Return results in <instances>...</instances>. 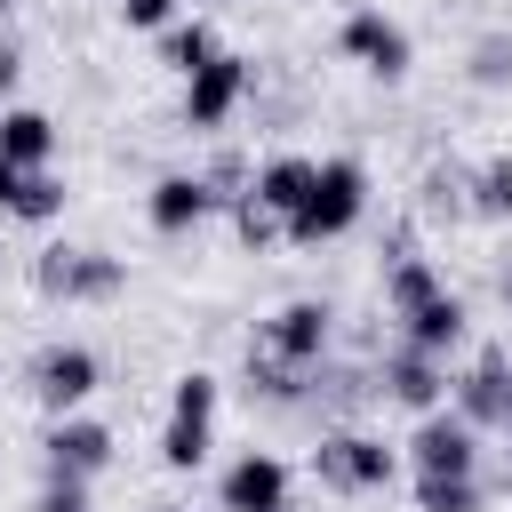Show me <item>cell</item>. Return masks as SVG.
Listing matches in <instances>:
<instances>
[{
    "label": "cell",
    "instance_id": "obj_1",
    "mask_svg": "<svg viewBox=\"0 0 512 512\" xmlns=\"http://www.w3.org/2000/svg\"><path fill=\"white\" fill-rule=\"evenodd\" d=\"M360 216H368V168L352 152H328V160H312V184H304V200L288 216V240L320 248V240H344Z\"/></svg>",
    "mask_w": 512,
    "mask_h": 512
},
{
    "label": "cell",
    "instance_id": "obj_2",
    "mask_svg": "<svg viewBox=\"0 0 512 512\" xmlns=\"http://www.w3.org/2000/svg\"><path fill=\"white\" fill-rule=\"evenodd\" d=\"M32 288H40L48 304H112V296L128 288V264L104 256V248H72V240H56V248L32 256Z\"/></svg>",
    "mask_w": 512,
    "mask_h": 512
},
{
    "label": "cell",
    "instance_id": "obj_3",
    "mask_svg": "<svg viewBox=\"0 0 512 512\" xmlns=\"http://www.w3.org/2000/svg\"><path fill=\"white\" fill-rule=\"evenodd\" d=\"M312 472H320L328 488H344V496H376V488L400 480V448H384V440L360 432V424H336V432H320Z\"/></svg>",
    "mask_w": 512,
    "mask_h": 512
},
{
    "label": "cell",
    "instance_id": "obj_4",
    "mask_svg": "<svg viewBox=\"0 0 512 512\" xmlns=\"http://www.w3.org/2000/svg\"><path fill=\"white\" fill-rule=\"evenodd\" d=\"M328 336H336V312H328L320 296H296V304H280V312L264 320L256 352L280 360V368H296V376H312V368L328 360Z\"/></svg>",
    "mask_w": 512,
    "mask_h": 512
},
{
    "label": "cell",
    "instance_id": "obj_5",
    "mask_svg": "<svg viewBox=\"0 0 512 512\" xmlns=\"http://www.w3.org/2000/svg\"><path fill=\"white\" fill-rule=\"evenodd\" d=\"M24 376H32V400H40L48 416H80L88 392L104 384V360H96L88 344H40Z\"/></svg>",
    "mask_w": 512,
    "mask_h": 512
},
{
    "label": "cell",
    "instance_id": "obj_6",
    "mask_svg": "<svg viewBox=\"0 0 512 512\" xmlns=\"http://www.w3.org/2000/svg\"><path fill=\"white\" fill-rule=\"evenodd\" d=\"M408 472H432V480H472L480 472V432L456 416V408H432V416H416V432H408Z\"/></svg>",
    "mask_w": 512,
    "mask_h": 512
},
{
    "label": "cell",
    "instance_id": "obj_7",
    "mask_svg": "<svg viewBox=\"0 0 512 512\" xmlns=\"http://www.w3.org/2000/svg\"><path fill=\"white\" fill-rule=\"evenodd\" d=\"M288 488H296V472H288V456H272V448H240V456L216 472V504H224V512H280V504H296Z\"/></svg>",
    "mask_w": 512,
    "mask_h": 512
},
{
    "label": "cell",
    "instance_id": "obj_8",
    "mask_svg": "<svg viewBox=\"0 0 512 512\" xmlns=\"http://www.w3.org/2000/svg\"><path fill=\"white\" fill-rule=\"evenodd\" d=\"M248 88H256V72H248V56H232V48H216L192 80H184V128H224L240 104H248Z\"/></svg>",
    "mask_w": 512,
    "mask_h": 512
},
{
    "label": "cell",
    "instance_id": "obj_9",
    "mask_svg": "<svg viewBox=\"0 0 512 512\" xmlns=\"http://www.w3.org/2000/svg\"><path fill=\"white\" fill-rule=\"evenodd\" d=\"M336 48H344L368 80H408V64H416L408 32H400L384 8H352V16H344V32H336Z\"/></svg>",
    "mask_w": 512,
    "mask_h": 512
},
{
    "label": "cell",
    "instance_id": "obj_10",
    "mask_svg": "<svg viewBox=\"0 0 512 512\" xmlns=\"http://www.w3.org/2000/svg\"><path fill=\"white\" fill-rule=\"evenodd\" d=\"M40 456H48V480H96L112 464V424H96V416H48Z\"/></svg>",
    "mask_w": 512,
    "mask_h": 512
},
{
    "label": "cell",
    "instance_id": "obj_11",
    "mask_svg": "<svg viewBox=\"0 0 512 512\" xmlns=\"http://www.w3.org/2000/svg\"><path fill=\"white\" fill-rule=\"evenodd\" d=\"M208 216H216V192H208L200 168H168V176L144 192V224H152L160 240H184V232H200Z\"/></svg>",
    "mask_w": 512,
    "mask_h": 512
},
{
    "label": "cell",
    "instance_id": "obj_12",
    "mask_svg": "<svg viewBox=\"0 0 512 512\" xmlns=\"http://www.w3.org/2000/svg\"><path fill=\"white\" fill-rule=\"evenodd\" d=\"M376 392L400 400V408H416V416H432V408H448V360H424V352L400 344V352L376 368Z\"/></svg>",
    "mask_w": 512,
    "mask_h": 512
},
{
    "label": "cell",
    "instance_id": "obj_13",
    "mask_svg": "<svg viewBox=\"0 0 512 512\" xmlns=\"http://www.w3.org/2000/svg\"><path fill=\"white\" fill-rule=\"evenodd\" d=\"M464 320H472V312H464V296H456V288H440L432 304H416V312L400 320V344H408V352H424V360H448V352L464 344Z\"/></svg>",
    "mask_w": 512,
    "mask_h": 512
},
{
    "label": "cell",
    "instance_id": "obj_14",
    "mask_svg": "<svg viewBox=\"0 0 512 512\" xmlns=\"http://www.w3.org/2000/svg\"><path fill=\"white\" fill-rule=\"evenodd\" d=\"M504 376H512V360H504V352H480L464 376H448V384H456V400H448V408H456L472 432H488V424L504 416Z\"/></svg>",
    "mask_w": 512,
    "mask_h": 512
},
{
    "label": "cell",
    "instance_id": "obj_15",
    "mask_svg": "<svg viewBox=\"0 0 512 512\" xmlns=\"http://www.w3.org/2000/svg\"><path fill=\"white\" fill-rule=\"evenodd\" d=\"M0 160L8 168H48L56 160V120L40 112V104H0Z\"/></svg>",
    "mask_w": 512,
    "mask_h": 512
},
{
    "label": "cell",
    "instance_id": "obj_16",
    "mask_svg": "<svg viewBox=\"0 0 512 512\" xmlns=\"http://www.w3.org/2000/svg\"><path fill=\"white\" fill-rule=\"evenodd\" d=\"M304 184H312V152H272V160H264V168L248 176V192H256V200H264V208H272L280 224L296 216V200H304Z\"/></svg>",
    "mask_w": 512,
    "mask_h": 512
},
{
    "label": "cell",
    "instance_id": "obj_17",
    "mask_svg": "<svg viewBox=\"0 0 512 512\" xmlns=\"http://www.w3.org/2000/svg\"><path fill=\"white\" fill-rule=\"evenodd\" d=\"M440 288H448V280H440V264H432V256H416V248L384 264V304H392V320H408V312H416V304H432Z\"/></svg>",
    "mask_w": 512,
    "mask_h": 512
},
{
    "label": "cell",
    "instance_id": "obj_18",
    "mask_svg": "<svg viewBox=\"0 0 512 512\" xmlns=\"http://www.w3.org/2000/svg\"><path fill=\"white\" fill-rule=\"evenodd\" d=\"M208 448H216V424H208V416H168V424H160V464H168V472H200Z\"/></svg>",
    "mask_w": 512,
    "mask_h": 512
},
{
    "label": "cell",
    "instance_id": "obj_19",
    "mask_svg": "<svg viewBox=\"0 0 512 512\" xmlns=\"http://www.w3.org/2000/svg\"><path fill=\"white\" fill-rule=\"evenodd\" d=\"M464 216H512V152H496V160H480L472 176H464Z\"/></svg>",
    "mask_w": 512,
    "mask_h": 512
},
{
    "label": "cell",
    "instance_id": "obj_20",
    "mask_svg": "<svg viewBox=\"0 0 512 512\" xmlns=\"http://www.w3.org/2000/svg\"><path fill=\"white\" fill-rule=\"evenodd\" d=\"M208 56H216V32H208L200 16H176V24H160V64H168V72H184V80H192Z\"/></svg>",
    "mask_w": 512,
    "mask_h": 512
},
{
    "label": "cell",
    "instance_id": "obj_21",
    "mask_svg": "<svg viewBox=\"0 0 512 512\" xmlns=\"http://www.w3.org/2000/svg\"><path fill=\"white\" fill-rule=\"evenodd\" d=\"M64 200H72V184H64L56 168H32L8 216H16V224H56V216H64Z\"/></svg>",
    "mask_w": 512,
    "mask_h": 512
},
{
    "label": "cell",
    "instance_id": "obj_22",
    "mask_svg": "<svg viewBox=\"0 0 512 512\" xmlns=\"http://www.w3.org/2000/svg\"><path fill=\"white\" fill-rule=\"evenodd\" d=\"M416 512H480V472H472V480H432V472H416Z\"/></svg>",
    "mask_w": 512,
    "mask_h": 512
},
{
    "label": "cell",
    "instance_id": "obj_23",
    "mask_svg": "<svg viewBox=\"0 0 512 512\" xmlns=\"http://www.w3.org/2000/svg\"><path fill=\"white\" fill-rule=\"evenodd\" d=\"M216 400H224V384H216L208 368H184L176 392H168V416H208V424H216Z\"/></svg>",
    "mask_w": 512,
    "mask_h": 512
},
{
    "label": "cell",
    "instance_id": "obj_24",
    "mask_svg": "<svg viewBox=\"0 0 512 512\" xmlns=\"http://www.w3.org/2000/svg\"><path fill=\"white\" fill-rule=\"evenodd\" d=\"M232 232H240L248 248H272V240H288V224H280V216H272L256 192H240V200H232Z\"/></svg>",
    "mask_w": 512,
    "mask_h": 512
},
{
    "label": "cell",
    "instance_id": "obj_25",
    "mask_svg": "<svg viewBox=\"0 0 512 512\" xmlns=\"http://www.w3.org/2000/svg\"><path fill=\"white\" fill-rule=\"evenodd\" d=\"M472 80H480V88H504V80H512V40H504V32L472 40Z\"/></svg>",
    "mask_w": 512,
    "mask_h": 512
},
{
    "label": "cell",
    "instance_id": "obj_26",
    "mask_svg": "<svg viewBox=\"0 0 512 512\" xmlns=\"http://www.w3.org/2000/svg\"><path fill=\"white\" fill-rule=\"evenodd\" d=\"M176 8L184 0H120V24L128 32H160V24H176Z\"/></svg>",
    "mask_w": 512,
    "mask_h": 512
},
{
    "label": "cell",
    "instance_id": "obj_27",
    "mask_svg": "<svg viewBox=\"0 0 512 512\" xmlns=\"http://www.w3.org/2000/svg\"><path fill=\"white\" fill-rule=\"evenodd\" d=\"M32 512H88V480H48L32 496Z\"/></svg>",
    "mask_w": 512,
    "mask_h": 512
},
{
    "label": "cell",
    "instance_id": "obj_28",
    "mask_svg": "<svg viewBox=\"0 0 512 512\" xmlns=\"http://www.w3.org/2000/svg\"><path fill=\"white\" fill-rule=\"evenodd\" d=\"M24 80V48H16V32H0V96Z\"/></svg>",
    "mask_w": 512,
    "mask_h": 512
},
{
    "label": "cell",
    "instance_id": "obj_29",
    "mask_svg": "<svg viewBox=\"0 0 512 512\" xmlns=\"http://www.w3.org/2000/svg\"><path fill=\"white\" fill-rule=\"evenodd\" d=\"M16 192H24V168H8V160H0V216L16 208Z\"/></svg>",
    "mask_w": 512,
    "mask_h": 512
},
{
    "label": "cell",
    "instance_id": "obj_30",
    "mask_svg": "<svg viewBox=\"0 0 512 512\" xmlns=\"http://www.w3.org/2000/svg\"><path fill=\"white\" fill-rule=\"evenodd\" d=\"M496 432H512V376H504V416H496Z\"/></svg>",
    "mask_w": 512,
    "mask_h": 512
},
{
    "label": "cell",
    "instance_id": "obj_31",
    "mask_svg": "<svg viewBox=\"0 0 512 512\" xmlns=\"http://www.w3.org/2000/svg\"><path fill=\"white\" fill-rule=\"evenodd\" d=\"M496 296H504V312H512V264H504V280H496Z\"/></svg>",
    "mask_w": 512,
    "mask_h": 512
},
{
    "label": "cell",
    "instance_id": "obj_32",
    "mask_svg": "<svg viewBox=\"0 0 512 512\" xmlns=\"http://www.w3.org/2000/svg\"><path fill=\"white\" fill-rule=\"evenodd\" d=\"M160 512H184V504H160Z\"/></svg>",
    "mask_w": 512,
    "mask_h": 512
},
{
    "label": "cell",
    "instance_id": "obj_33",
    "mask_svg": "<svg viewBox=\"0 0 512 512\" xmlns=\"http://www.w3.org/2000/svg\"><path fill=\"white\" fill-rule=\"evenodd\" d=\"M280 512H296V504H280Z\"/></svg>",
    "mask_w": 512,
    "mask_h": 512
}]
</instances>
